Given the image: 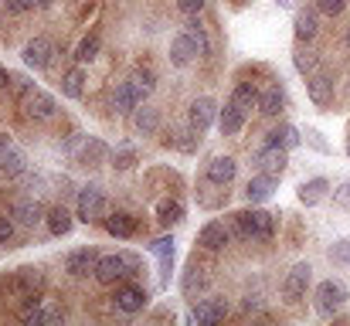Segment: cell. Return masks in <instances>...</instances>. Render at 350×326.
I'll list each match as a JSON object with an SVG mask.
<instances>
[{
    "label": "cell",
    "mask_w": 350,
    "mask_h": 326,
    "mask_svg": "<svg viewBox=\"0 0 350 326\" xmlns=\"http://www.w3.org/2000/svg\"><path fill=\"white\" fill-rule=\"evenodd\" d=\"M232 103H238L245 112H248V109H258V89H255L252 82H238L232 92Z\"/></svg>",
    "instance_id": "37"
},
{
    "label": "cell",
    "mask_w": 350,
    "mask_h": 326,
    "mask_svg": "<svg viewBox=\"0 0 350 326\" xmlns=\"http://www.w3.org/2000/svg\"><path fill=\"white\" fill-rule=\"evenodd\" d=\"M228 241H232V231L225 228V221H208L198 231V245L208 252H221V248H228Z\"/></svg>",
    "instance_id": "12"
},
{
    "label": "cell",
    "mask_w": 350,
    "mask_h": 326,
    "mask_svg": "<svg viewBox=\"0 0 350 326\" xmlns=\"http://www.w3.org/2000/svg\"><path fill=\"white\" fill-rule=\"evenodd\" d=\"M10 85V72L7 68H0V89H7Z\"/></svg>",
    "instance_id": "53"
},
{
    "label": "cell",
    "mask_w": 350,
    "mask_h": 326,
    "mask_svg": "<svg viewBox=\"0 0 350 326\" xmlns=\"http://www.w3.org/2000/svg\"><path fill=\"white\" fill-rule=\"evenodd\" d=\"M306 96H310L313 106H330L334 103V79L323 75V72H313L306 79Z\"/></svg>",
    "instance_id": "17"
},
{
    "label": "cell",
    "mask_w": 350,
    "mask_h": 326,
    "mask_svg": "<svg viewBox=\"0 0 350 326\" xmlns=\"http://www.w3.org/2000/svg\"><path fill=\"white\" fill-rule=\"evenodd\" d=\"M7 89H10V96L21 103V99L34 89V82H27V75H10V85H7Z\"/></svg>",
    "instance_id": "43"
},
{
    "label": "cell",
    "mask_w": 350,
    "mask_h": 326,
    "mask_svg": "<svg viewBox=\"0 0 350 326\" xmlns=\"http://www.w3.org/2000/svg\"><path fill=\"white\" fill-rule=\"evenodd\" d=\"M347 157H350V139H347Z\"/></svg>",
    "instance_id": "56"
},
{
    "label": "cell",
    "mask_w": 350,
    "mask_h": 326,
    "mask_svg": "<svg viewBox=\"0 0 350 326\" xmlns=\"http://www.w3.org/2000/svg\"><path fill=\"white\" fill-rule=\"evenodd\" d=\"M14 217H17L21 224L34 228L38 221H44V211H41V204H38V201H27V198H24V201H17V204H14Z\"/></svg>",
    "instance_id": "33"
},
{
    "label": "cell",
    "mask_w": 350,
    "mask_h": 326,
    "mask_svg": "<svg viewBox=\"0 0 350 326\" xmlns=\"http://www.w3.org/2000/svg\"><path fill=\"white\" fill-rule=\"evenodd\" d=\"M347 299H350L347 286H344L340 279H327V282H320L317 293H313V310H317L320 316H334V313H340V310L347 306Z\"/></svg>",
    "instance_id": "2"
},
{
    "label": "cell",
    "mask_w": 350,
    "mask_h": 326,
    "mask_svg": "<svg viewBox=\"0 0 350 326\" xmlns=\"http://www.w3.org/2000/svg\"><path fill=\"white\" fill-rule=\"evenodd\" d=\"M255 163H258V170H262V174L282 177V174H286V167H289V150H282V146H272V143H265V150H258Z\"/></svg>",
    "instance_id": "10"
},
{
    "label": "cell",
    "mask_w": 350,
    "mask_h": 326,
    "mask_svg": "<svg viewBox=\"0 0 350 326\" xmlns=\"http://www.w3.org/2000/svg\"><path fill=\"white\" fill-rule=\"evenodd\" d=\"M99 252L96 248H75L65 255V272L72 279H85V275H96V265H99Z\"/></svg>",
    "instance_id": "8"
},
{
    "label": "cell",
    "mask_w": 350,
    "mask_h": 326,
    "mask_svg": "<svg viewBox=\"0 0 350 326\" xmlns=\"http://www.w3.org/2000/svg\"><path fill=\"white\" fill-rule=\"evenodd\" d=\"M198 58H201L198 44L191 41V34H187V31H180V34L170 41V62H174L177 68H187V65H194Z\"/></svg>",
    "instance_id": "14"
},
{
    "label": "cell",
    "mask_w": 350,
    "mask_h": 326,
    "mask_svg": "<svg viewBox=\"0 0 350 326\" xmlns=\"http://www.w3.org/2000/svg\"><path fill=\"white\" fill-rule=\"evenodd\" d=\"M330 262H337V265H350V238L334 241V248H330Z\"/></svg>",
    "instance_id": "44"
},
{
    "label": "cell",
    "mask_w": 350,
    "mask_h": 326,
    "mask_svg": "<svg viewBox=\"0 0 350 326\" xmlns=\"http://www.w3.org/2000/svg\"><path fill=\"white\" fill-rule=\"evenodd\" d=\"M275 187H279V177L258 174V177H252V180L245 184V201H248V204H265V201L275 194Z\"/></svg>",
    "instance_id": "15"
},
{
    "label": "cell",
    "mask_w": 350,
    "mask_h": 326,
    "mask_svg": "<svg viewBox=\"0 0 350 326\" xmlns=\"http://www.w3.org/2000/svg\"><path fill=\"white\" fill-rule=\"evenodd\" d=\"M41 286H44V279H41V272L38 269H21L17 275H14V289H17V296L31 306V303H41Z\"/></svg>",
    "instance_id": "11"
},
{
    "label": "cell",
    "mask_w": 350,
    "mask_h": 326,
    "mask_svg": "<svg viewBox=\"0 0 350 326\" xmlns=\"http://www.w3.org/2000/svg\"><path fill=\"white\" fill-rule=\"evenodd\" d=\"M129 85L136 89V96H139V99H150V96H153V89H157V79H153V72H150V68H136V72L129 75Z\"/></svg>",
    "instance_id": "34"
},
{
    "label": "cell",
    "mask_w": 350,
    "mask_h": 326,
    "mask_svg": "<svg viewBox=\"0 0 350 326\" xmlns=\"http://www.w3.org/2000/svg\"><path fill=\"white\" fill-rule=\"evenodd\" d=\"M245 116H248V112L228 99L225 109H218V129H221V136H238L241 126H245Z\"/></svg>",
    "instance_id": "18"
},
{
    "label": "cell",
    "mask_w": 350,
    "mask_h": 326,
    "mask_svg": "<svg viewBox=\"0 0 350 326\" xmlns=\"http://www.w3.org/2000/svg\"><path fill=\"white\" fill-rule=\"evenodd\" d=\"M143 99L136 96V89L129 85V79L126 82H119L116 92H113V109H116L119 116H129V112H136V106H139Z\"/></svg>",
    "instance_id": "27"
},
{
    "label": "cell",
    "mask_w": 350,
    "mask_h": 326,
    "mask_svg": "<svg viewBox=\"0 0 350 326\" xmlns=\"http://www.w3.org/2000/svg\"><path fill=\"white\" fill-rule=\"evenodd\" d=\"M10 238H14V221L7 215H0V245H7Z\"/></svg>",
    "instance_id": "49"
},
{
    "label": "cell",
    "mask_w": 350,
    "mask_h": 326,
    "mask_svg": "<svg viewBox=\"0 0 350 326\" xmlns=\"http://www.w3.org/2000/svg\"><path fill=\"white\" fill-rule=\"evenodd\" d=\"M187 34H191V41L198 44V51H201V58L208 55V34H204V27H201V21L194 17L191 24H187Z\"/></svg>",
    "instance_id": "42"
},
{
    "label": "cell",
    "mask_w": 350,
    "mask_h": 326,
    "mask_svg": "<svg viewBox=\"0 0 350 326\" xmlns=\"http://www.w3.org/2000/svg\"><path fill=\"white\" fill-rule=\"evenodd\" d=\"M48 316H51V310H41L38 303H31L27 310H21V323L24 326H41V323H48Z\"/></svg>",
    "instance_id": "40"
},
{
    "label": "cell",
    "mask_w": 350,
    "mask_h": 326,
    "mask_svg": "<svg viewBox=\"0 0 350 326\" xmlns=\"http://www.w3.org/2000/svg\"><path fill=\"white\" fill-rule=\"evenodd\" d=\"M265 136H269L265 143L282 146V150H293V146H299V143H303V133H299L296 126H289V122H282L279 129H272V133H265Z\"/></svg>",
    "instance_id": "29"
},
{
    "label": "cell",
    "mask_w": 350,
    "mask_h": 326,
    "mask_svg": "<svg viewBox=\"0 0 350 326\" xmlns=\"http://www.w3.org/2000/svg\"><path fill=\"white\" fill-rule=\"evenodd\" d=\"M241 310H258V296H245V303H241Z\"/></svg>",
    "instance_id": "52"
},
{
    "label": "cell",
    "mask_w": 350,
    "mask_h": 326,
    "mask_svg": "<svg viewBox=\"0 0 350 326\" xmlns=\"http://www.w3.org/2000/svg\"><path fill=\"white\" fill-rule=\"evenodd\" d=\"M327 194H330V180H327V177H310V180H303V184H299V191H296L299 204H306V208L320 204Z\"/></svg>",
    "instance_id": "20"
},
{
    "label": "cell",
    "mask_w": 350,
    "mask_h": 326,
    "mask_svg": "<svg viewBox=\"0 0 350 326\" xmlns=\"http://www.w3.org/2000/svg\"><path fill=\"white\" fill-rule=\"evenodd\" d=\"M113 303H116L119 313H139V310H146L150 293L139 289V286H119L116 296H113Z\"/></svg>",
    "instance_id": "13"
},
{
    "label": "cell",
    "mask_w": 350,
    "mask_h": 326,
    "mask_svg": "<svg viewBox=\"0 0 350 326\" xmlns=\"http://www.w3.org/2000/svg\"><path fill=\"white\" fill-rule=\"evenodd\" d=\"M167 143H170V146H177L180 153H194V150L201 146V133L191 126V129H180V133H174Z\"/></svg>",
    "instance_id": "36"
},
{
    "label": "cell",
    "mask_w": 350,
    "mask_h": 326,
    "mask_svg": "<svg viewBox=\"0 0 350 326\" xmlns=\"http://www.w3.org/2000/svg\"><path fill=\"white\" fill-rule=\"evenodd\" d=\"M129 275H136V272H133V265L126 262L122 252H119V255H103L99 265H96V279H99V286H122Z\"/></svg>",
    "instance_id": "4"
},
{
    "label": "cell",
    "mask_w": 350,
    "mask_h": 326,
    "mask_svg": "<svg viewBox=\"0 0 350 326\" xmlns=\"http://www.w3.org/2000/svg\"><path fill=\"white\" fill-rule=\"evenodd\" d=\"M82 92H85V68L79 65V68L62 75V96L65 99H82Z\"/></svg>",
    "instance_id": "30"
},
{
    "label": "cell",
    "mask_w": 350,
    "mask_h": 326,
    "mask_svg": "<svg viewBox=\"0 0 350 326\" xmlns=\"http://www.w3.org/2000/svg\"><path fill=\"white\" fill-rule=\"evenodd\" d=\"M293 65H296V72H299V75H306V79H310V75L320 68V55H317L310 44H303V41H299V48L293 51Z\"/></svg>",
    "instance_id": "28"
},
{
    "label": "cell",
    "mask_w": 350,
    "mask_h": 326,
    "mask_svg": "<svg viewBox=\"0 0 350 326\" xmlns=\"http://www.w3.org/2000/svg\"><path fill=\"white\" fill-rule=\"evenodd\" d=\"M51 3H55V0H38V7H51Z\"/></svg>",
    "instance_id": "54"
},
{
    "label": "cell",
    "mask_w": 350,
    "mask_h": 326,
    "mask_svg": "<svg viewBox=\"0 0 350 326\" xmlns=\"http://www.w3.org/2000/svg\"><path fill=\"white\" fill-rule=\"evenodd\" d=\"M187 119H191V126H194L198 133L211 129V122L218 119V103H215V99H208V96L194 99V103H191V112H187Z\"/></svg>",
    "instance_id": "16"
},
{
    "label": "cell",
    "mask_w": 350,
    "mask_h": 326,
    "mask_svg": "<svg viewBox=\"0 0 350 326\" xmlns=\"http://www.w3.org/2000/svg\"><path fill=\"white\" fill-rule=\"evenodd\" d=\"M44 224H48V231L55 234V238H65L68 231H72V224H75V217L72 211L65 208V204H55L48 215H44Z\"/></svg>",
    "instance_id": "26"
},
{
    "label": "cell",
    "mask_w": 350,
    "mask_h": 326,
    "mask_svg": "<svg viewBox=\"0 0 350 326\" xmlns=\"http://www.w3.org/2000/svg\"><path fill=\"white\" fill-rule=\"evenodd\" d=\"M180 289H184L187 299H198V296L208 289V269L198 265V262H191L187 272H184V279H180Z\"/></svg>",
    "instance_id": "21"
},
{
    "label": "cell",
    "mask_w": 350,
    "mask_h": 326,
    "mask_svg": "<svg viewBox=\"0 0 350 326\" xmlns=\"http://www.w3.org/2000/svg\"><path fill=\"white\" fill-rule=\"evenodd\" d=\"M113 167L116 170H133L136 167V146H129V143H122L113 150Z\"/></svg>",
    "instance_id": "39"
},
{
    "label": "cell",
    "mask_w": 350,
    "mask_h": 326,
    "mask_svg": "<svg viewBox=\"0 0 350 326\" xmlns=\"http://www.w3.org/2000/svg\"><path fill=\"white\" fill-rule=\"evenodd\" d=\"M113 153H109V146L99 139V136H85L82 139V153H79V160L85 163V167H96V163H106Z\"/></svg>",
    "instance_id": "25"
},
{
    "label": "cell",
    "mask_w": 350,
    "mask_h": 326,
    "mask_svg": "<svg viewBox=\"0 0 350 326\" xmlns=\"http://www.w3.org/2000/svg\"><path fill=\"white\" fill-rule=\"evenodd\" d=\"M24 170H27L24 153H21L17 146H10V143H7V146L0 150V177H3V180H14V177H21Z\"/></svg>",
    "instance_id": "22"
},
{
    "label": "cell",
    "mask_w": 350,
    "mask_h": 326,
    "mask_svg": "<svg viewBox=\"0 0 350 326\" xmlns=\"http://www.w3.org/2000/svg\"><path fill=\"white\" fill-rule=\"evenodd\" d=\"M38 0H3V7L10 10V14H24V10H31Z\"/></svg>",
    "instance_id": "48"
},
{
    "label": "cell",
    "mask_w": 350,
    "mask_h": 326,
    "mask_svg": "<svg viewBox=\"0 0 350 326\" xmlns=\"http://www.w3.org/2000/svg\"><path fill=\"white\" fill-rule=\"evenodd\" d=\"M106 231L116 234V238H133L136 234V221H133V215H109L106 217Z\"/></svg>",
    "instance_id": "35"
},
{
    "label": "cell",
    "mask_w": 350,
    "mask_h": 326,
    "mask_svg": "<svg viewBox=\"0 0 350 326\" xmlns=\"http://www.w3.org/2000/svg\"><path fill=\"white\" fill-rule=\"evenodd\" d=\"M21 109H24V116H27V119L44 122V119H51V116H55L58 103H55V96H51V92H44V89H31V92L21 99Z\"/></svg>",
    "instance_id": "6"
},
{
    "label": "cell",
    "mask_w": 350,
    "mask_h": 326,
    "mask_svg": "<svg viewBox=\"0 0 350 326\" xmlns=\"http://www.w3.org/2000/svg\"><path fill=\"white\" fill-rule=\"evenodd\" d=\"M157 126H160V112L150 106H136V112H133V129L136 133H143V136H153L157 133Z\"/></svg>",
    "instance_id": "31"
},
{
    "label": "cell",
    "mask_w": 350,
    "mask_h": 326,
    "mask_svg": "<svg viewBox=\"0 0 350 326\" xmlns=\"http://www.w3.org/2000/svg\"><path fill=\"white\" fill-rule=\"evenodd\" d=\"M157 221L160 224H180L184 221V204L177 201V198H163V201H157Z\"/></svg>",
    "instance_id": "32"
},
{
    "label": "cell",
    "mask_w": 350,
    "mask_h": 326,
    "mask_svg": "<svg viewBox=\"0 0 350 326\" xmlns=\"http://www.w3.org/2000/svg\"><path fill=\"white\" fill-rule=\"evenodd\" d=\"M334 201H337L340 208H350V180H344V184L334 191Z\"/></svg>",
    "instance_id": "50"
},
{
    "label": "cell",
    "mask_w": 350,
    "mask_h": 326,
    "mask_svg": "<svg viewBox=\"0 0 350 326\" xmlns=\"http://www.w3.org/2000/svg\"><path fill=\"white\" fill-rule=\"evenodd\" d=\"M310 279H313V269H310V262H296V265L289 269L286 282H282V299H286V303H299V299L306 296V286H310Z\"/></svg>",
    "instance_id": "7"
},
{
    "label": "cell",
    "mask_w": 350,
    "mask_h": 326,
    "mask_svg": "<svg viewBox=\"0 0 350 326\" xmlns=\"http://www.w3.org/2000/svg\"><path fill=\"white\" fill-rule=\"evenodd\" d=\"M317 31H320L317 10H306V7H299V10H296V21H293V34H296V41L310 44V41L317 38Z\"/></svg>",
    "instance_id": "24"
},
{
    "label": "cell",
    "mask_w": 350,
    "mask_h": 326,
    "mask_svg": "<svg viewBox=\"0 0 350 326\" xmlns=\"http://www.w3.org/2000/svg\"><path fill=\"white\" fill-rule=\"evenodd\" d=\"M350 0H317V7L323 10V14H330V17H340L344 10H347Z\"/></svg>",
    "instance_id": "46"
},
{
    "label": "cell",
    "mask_w": 350,
    "mask_h": 326,
    "mask_svg": "<svg viewBox=\"0 0 350 326\" xmlns=\"http://www.w3.org/2000/svg\"><path fill=\"white\" fill-rule=\"evenodd\" d=\"M232 234L238 238H245V241H269L272 234H275V215H269V211H258V208H252V211H238L232 215Z\"/></svg>",
    "instance_id": "1"
},
{
    "label": "cell",
    "mask_w": 350,
    "mask_h": 326,
    "mask_svg": "<svg viewBox=\"0 0 350 326\" xmlns=\"http://www.w3.org/2000/svg\"><path fill=\"white\" fill-rule=\"evenodd\" d=\"M55 55H58V48H55V41L44 38V34L31 38V41L24 44V51H21V58H24L27 68H48V65L55 62Z\"/></svg>",
    "instance_id": "5"
},
{
    "label": "cell",
    "mask_w": 350,
    "mask_h": 326,
    "mask_svg": "<svg viewBox=\"0 0 350 326\" xmlns=\"http://www.w3.org/2000/svg\"><path fill=\"white\" fill-rule=\"evenodd\" d=\"M303 136H306V143H310V146H313L317 153H330V143L323 139V133H320V129L306 126V133H303Z\"/></svg>",
    "instance_id": "45"
},
{
    "label": "cell",
    "mask_w": 350,
    "mask_h": 326,
    "mask_svg": "<svg viewBox=\"0 0 350 326\" xmlns=\"http://www.w3.org/2000/svg\"><path fill=\"white\" fill-rule=\"evenodd\" d=\"M150 255H153L157 262H167V258H174V238H170V234L157 238V241L150 245Z\"/></svg>",
    "instance_id": "41"
},
{
    "label": "cell",
    "mask_w": 350,
    "mask_h": 326,
    "mask_svg": "<svg viewBox=\"0 0 350 326\" xmlns=\"http://www.w3.org/2000/svg\"><path fill=\"white\" fill-rule=\"evenodd\" d=\"M228 316V303L221 296H211V299H201L194 310H191V323L198 326H211V323H221Z\"/></svg>",
    "instance_id": "9"
},
{
    "label": "cell",
    "mask_w": 350,
    "mask_h": 326,
    "mask_svg": "<svg viewBox=\"0 0 350 326\" xmlns=\"http://www.w3.org/2000/svg\"><path fill=\"white\" fill-rule=\"evenodd\" d=\"M75 217H79V221H85V224H92V221L106 217V194H103V187H99V184H89V187H82V191H79Z\"/></svg>",
    "instance_id": "3"
},
{
    "label": "cell",
    "mask_w": 350,
    "mask_h": 326,
    "mask_svg": "<svg viewBox=\"0 0 350 326\" xmlns=\"http://www.w3.org/2000/svg\"><path fill=\"white\" fill-rule=\"evenodd\" d=\"M177 7L187 14V17H198L204 10V0H177Z\"/></svg>",
    "instance_id": "47"
},
{
    "label": "cell",
    "mask_w": 350,
    "mask_h": 326,
    "mask_svg": "<svg viewBox=\"0 0 350 326\" xmlns=\"http://www.w3.org/2000/svg\"><path fill=\"white\" fill-rule=\"evenodd\" d=\"M99 34H85L82 41H79V51H75V62L79 65H89V62H96L99 58Z\"/></svg>",
    "instance_id": "38"
},
{
    "label": "cell",
    "mask_w": 350,
    "mask_h": 326,
    "mask_svg": "<svg viewBox=\"0 0 350 326\" xmlns=\"http://www.w3.org/2000/svg\"><path fill=\"white\" fill-rule=\"evenodd\" d=\"M234 174H238V163H234L232 157H215L208 163V170H204L208 184H218V187H228L234 180Z\"/></svg>",
    "instance_id": "19"
},
{
    "label": "cell",
    "mask_w": 350,
    "mask_h": 326,
    "mask_svg": "<svg viewBox=\"0 0 350 326\" xmlns=\"http://www.w3.org/2000/svg\"><path fill=\"white\" fill-rule=\"evenodd\" d=\"M347 48H350V27H347Z\"/></svg>",
    "instance_id": "55"
},
{
    "label": "cell",
    "mask_w": 350,
    "mask_h": 326,
    "mask_svg": "<svg viewBox=\"0 0 350 326\" xmlns=\"http://www.w3.org/2000/svg\"><path fill=\"white\" fill-rule=\"evenodd\" d=\"M279 10H299V0H275Z\"/></svg>",
    "instance_id": "51"
},
{
    "label": "cell",
    "mask_w": 350,
    "mask_h": 326,
    "mask_svg": "<svg viewBox=\"0 0 350 326\" xmlns=\"http://www.w3.org/2000/svg\"><path fill=\"white\" fill-rule=\"evenodd\" d=\"M282 109H286V89L279 82H272L258 92V112L262 116H279Z\"/></svg>",
    "instance_id": "23"
}]
</instances>
